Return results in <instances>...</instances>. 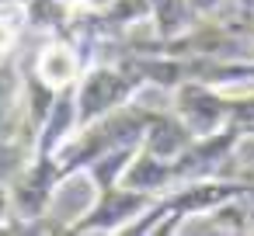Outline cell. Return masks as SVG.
<instances>
[{
  "instance_id": "obj_1",
  "label": "cell",
  "mask_w": 254,
  "mask_h": 236,
  "mask_svg": "<svg viewBox=\"0 0 254 236\" xmlns=\"http://www.w3.org/2000/svg\"><path fill=\"white\" fill-rule=\"evenodd\" d=\"M139 84H143V77H139L132 66H126V70H108V66H101V70L87 73L84 87L77 91V125H91L94 118H101V115H108L112 108L126 104L129 94H132Z\"/></svg>"
},
{
  "instance_id": "obj_2",
  "label": "cell",
  "mask_w": 254,
  "mask_h": 236,
  "mask_svg": "<svg viewBox=\"0 0 254 236\" xmlns=\"http://www.w3.org/2000/svg\"><path fill=\"white\" fill-rule=\"evenodd\" d=\"M105 191V198H101V205L77 226V229H119L129 215H136L139 208H146V194L143 191H136V188H129V191H115V184L112 188H101Z\"/></svg>"
},
{
  "instance_id": "obj_3",
  "label": "cell",
  "mask_w": 254,
  "mask_h": 236,
  "mask_svg": "<svg viewBox=\"0 0 254 236\" xmlns=\"http://www.w3.org/2000/svg\"><path fill=\"white\" fill-rule=\"evenodd\" d=\"M35 70H39L35 77H39L42 84H49L53 91H63V87H70V84L77 80L80 56H77L70 46H49V49H42Z\"/></svg>"
},
{
  "instance_id": "obj_4",
  "label": "cell",
  "mask_w": 254,
  "mask_h": 236,
  "mask_svg": "<svg viewBox=\"0 0 254 236\" xmlns=\"http://www.w3.org/2000/svg\"><path fill=\"white\" fill-rule=\"evenodd\" d=\"M150 4V14L157 18V32L164 39H178L188 32L191 18L198 14L191 0H146Z\"/></svg>"
},
{
  "instance_id": "obj_5",
  "label": "cell",
  "mask_w": 254,
  "mask_h": 236,
  "mask_svg": "<svg viewBox=\"0 0 254 236\" xmlns=\"http://www.w3.org/2000/svg\"><path fill=\"white\" fill-rule=\"evenodd\" d=\"M14 94H18V80H14V73H11V70H0V136L11 129Z\"/></svg>"
},
{
  "instance_id": "obj_6",
  "label": "cell",
  "mask_w": 254,
  "mask_h": 236,
  "mask_svg": "<svg viewBox=\"0 0 254 236\" xmlns=\"http://www.w3.org/2000/svg\"><path fill=\"white\" fill-rule=\"evenodd\" d=\"M18 156H21L18 149H11V146H0V181L14 174V167H18Z\"/></svg>"
},
{
  "instance_id": "obj_7",
  "label": "cell",
  "mask_w": 254,
  "mask_h": 236,
  "mask_svg": "<svg viewBox=\"0 0 254 236\" xmlns=\"http://www.w3.org/2000/svg\"><path fill=\"white\" fill-rule=\"evenodd\" d=\"M7 42H11V28H7L4 21H0V49H4Z\"/></svg>"
},
{
  "instance_id": "obj_8",
  "label": "cell",
  "mask_w": 254,
  "mask_h": 236,
  "mask_svg": "<svg viewBox=\"0 0 254 236\" xmlns=\"http://www.w3.org/2000/svg\"><path fill=\"white\" fill-rule=\"evenodd\" d=\"M237 4H240V7H244L247 14H254V0H237Z\"/></svg>"
},
{
  "instance_id": "obj_9",
  "label": "cell",
  "mask_w": 254,
  "mask_h": 236,
  "mask_svg": "<svg viewBox=\"0 0 254 236\" xmlns=\"http://www.w3.org/2000/svg\"><path fill=\"white\" fill-rule=\"evenodd\" d=\"M4 208H7V194L0 191V215H4Z\"/></svg>"
}]
</instances>
